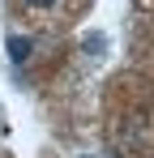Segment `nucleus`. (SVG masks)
Here are the masks:
<instances>
[{
  "instance_id": "2",
  "label": "nucleus",
  "mask_w": 154,
  "mask_h": 158,
  "mask_svg": "<svg viewBox=\"0 0 154 158\" xmlns=\"http://www.w3.org/2000/svg\"><path fill=\"white\" fill-rule=\"evenodd\" d=\"M26 4H34V9H51L56 0H26Z\"/></svg>"
},
{
  "instance_id": "1",
  "label": "nucleus",
  "mask_w": 154,
  "mask_h": 158,
  "mask_svg": "<svg viewBox=\"0 0 154 158\" xmlns=\"http://www.w3.org/2000/svg\"><path fill=\"white\" fill-rule=\"evenodd\" d=\"M9 56L22 64V60H30V39L26 34H9Z\"/></svg>"
}]
</instances>
